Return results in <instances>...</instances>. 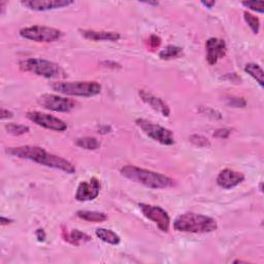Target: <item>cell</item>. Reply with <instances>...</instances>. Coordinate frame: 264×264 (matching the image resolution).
<instances>
[{
	"instance_id": "obj_20",
	"label": "cell",
	"mask_w": 264,
	"mask_h": 264,
	"mask_svg": "<svg viewBox=\"0 0 264 264\" xmlns=\"http://www.w3.org/2000/svg\"><path fill=\"white\" fill-rule=\"evenodd\" d=\"M64 238L66 242L75 246H79L82 243L90 242V240L92 239L88 235L84 234V232L77 229H73L71 232H66V235L64 236Z\"/></svg>"
},
{
	"instance_id": "obj_7",
	"label": "cell",
	"mask_w": 264,
	"mask_h": 264,
	"mask_svg": "<svg viewBox=\"0 0 264 264\" xmlns=\"http://www.w3.org/2000/svg\"><path fill=\"white\" fill-rule=\"evenodd\" d=\"M20 35L28 41L49 44L59 41L63 36V32L56 28L34 25L22 28L20 30Z\"/></svg>"
},
{
	"instance_id": "obj_10",
	"label": "cell",
	"mask_w": 264,
	"mask_h": 264,
	"mask_svg": "<svg viewBox=\"0 0 264 264\" xmlns=\"http://www.w3.org/2000/svg\"><path fill=\"white\" fill-rule=\"evenodd\" d=\"M26 117L31 122L36 124L37 126L45 129L58 132H63L67 130V124L64 121H62L61 119L50 114H45L37 111H30L27 112Z\"/></svg>"
},
{
	"instance_id": "obj_14",
	"label": "cell",
	"mask_w": 264,
	"mask_h": 264,
	"mask_svg": "<svg viewBox=\"0 0 264 264\" xmlns=\"http://www.w3.org/2000/svg\"><path fill=\"white\" fill-rule=\"evenodd\" d=\"M244 181H245L244 174L230 168H225L221 170L216 180L217 185H218L219 187L226 190L235 188L236 186L242 184Z\"/></svg>"
},
{
	"instance_id": "obj_25",
	"label": "cell",
	"mask_w": 264,
	"mask_h": 264,
	"mask_svg": "<svg viewBox=\"0 0 264 264\" xmlns=\"http://www.w3.org/2000/svg\"><path fill=\"white\" fill-rule=\"evenodd\" d=\"M189 141L192 145H194L197 147H211V142L208 139L200 134H193L189 137Z\"/></svg>"
},
{
	"instance_id": "obj_31",
	"label": "cell",
	"mask_w": 264,
	"mask_h": 264,
	"mask_svg": "<svg viewBox=\"0 0 264 264\" xmlns=\"http://www.w3.org/2000/svg\"><path fill=\"white\" fill-rule=\"evenodd\" d=\"M1 114H0V118H1V120H5V119H11L14 117V114L13 112L6 110V108L2 107L1 108V112H0Z\"/></svg>"
},
{
	"instance_id": "obj_28",
	"label": "cell",
	"mask_w": 264,
	"mask_h": 264,
	"mask_svg": "<svg viewBox=\"0 0 264 264\" xmlns=\"http://www.w3.org/2000/svg\"><path fill=\"white\" fill-rule=\"evenodd\" d=\"M227 103H228V105H230L232 107H235V108H239V107L243 108L247 105V102L243 97H231V98L227 99Z\"/></svg>"
},
{
	"instance_id": "obj_5",
	"label": "cell",
	"mask_w": 264,
	"mask_h": 264,
	"mask_svg": "<svg viewBox=\"0 0 264 264\" xmlns=\"http://www.w3.org/2000/svg\"><path fill=\"white\" fill-rule=\"evenodd\" d=\"M51 88L60 94L79 97H94L102 92V85L98 82H55Z\"/></svg>"
},
{
	"instance_id": "obj_37",
	"label": "cell",
	"mask_w": 264,
	"mask_h": 264,
	"mask_svg": "<svg viewBox=\"0 0 264 264\" xmlns=\"http://www.w3.org/2000/svg\"><path fill=\"white\" fill-rule=\"evenodd\" d=\"M145 4H149V5H159V2H156V1H155V2H151V1H149V2H144Z\"/></svg>"
},
{
	"instance_id": "obj_1",
	"label": "cell",
	"mask_w": 264,
	"mask_h": 264,
	"mask_svg": "<svg viewBox=\"0 0 264 264\" xmlns=\"http://www.w3.org/2000/svg\"><path fill=\"white\" fill-rule=\"evenodd\" d=\"M6 153H9L12 156L18 157L21 159H26L29 161H33L38 164L59 169L61 172H64L68 175H73L75 173V167L72 162L62 158L57 155L51 154L46 152L44 147L37 146H21L9 147L6 150Z\"/></svg>"
},
{
	"instance_id": "obj_36",
	"label": "cell",
	"mask_w": 264,
	"mask_h": 264,
	"mask_svg": "<svg viewBox=\"0 0 264 264\" xmlns=\"http://www.w3.org/2000/svg\"><path fill=\"white\" fill-rule=\"evenodd\" d=\"M13 222H14V220H12V219L5 218V217H1V225H2V226H4V225L12 224Z\"/></svg>"
},
{
	"instance_id": "obj_23",
	"label": "cell",
	"mask_w": 264,
	"mask_h": 264,
	"mask_svg": "<svg viewBox=\"0 0 264 264\" xmlns=\"http://www.w3.org/2000/svg\"><path fill=\"white\" fill-rule=\"evenodd\" d=\"M4 128L7 133H10L14 136H20L25 133H28L30 131V128L28 126L22 125V124H15V123H7L4 125Z\"/></svg>"
},
{
	"instance_id": "obj_24",
	"label": "cell",
	"mask_w": 264,
	"mask_h": 264,
	"mask_svg": "<svg viewBox=\"0 0 264 264\" xmlns=\"http://www.w3.org/2000/svg\"><path fill=\"white\" fill-rule=\"evenodd\" d=\"M244 19L246 21V23L251 28V30L253 31L254 34H258L259 30H260V21L259 19L254 15L253 14L249 13V12H245L244 13Z\"/></svg>"
},
{
	"instance_id": "obj_15",
	"label": "cell",
	"mask_w": 264,
	"mask_h": 264,
	"mask_svg": "<svg viewBox=\"0 0 264 264\" xmlns=\"http://www.w3.org/2000/svg\"><path fill=\"white\" fill-rule=\"evenodd\" d=\"M138 95L145 103H147L149 106H151L154 111L158 112L161 114L163 117H169L170 116V107L168 104L164 102V100L161 99L160 97L154 95L153 93L147 92L146 90H139Z\"/></svg>"
},
{
	"instance_id": "obj_2",
	"label": "cell",
	"mask_w": 264,
	"mask_h": 264,
	"mask_svg": "<svg viewBox=\"0 0 264 264\" xmlns=\"http://www.w3.org/2000/svg\"><path fill=\"white\" fill-rule=\"evenodd\" d=\"M121 175L127 180L141 184L151 189H165L173 187L175 181L169 176L153 170L145 169L134 165H125L121 168Z\"/></svg>"
},
{
	"instance_id": "obj_18",
	"label": "cell",
	"mask_w": 264,
	"mask_h": 264,
	"mask_svg": "<svg viewBox=\"0 0 264 264\" xmlns=\"http://www.w3.org/2000/svg\"><path fill=\"white\" fill-rule=\"evenodd\" d=\"M76 217L91 223H102L107 220V216L104 213L95 211H77Z\"/></svg>"
},
{
	"instance_id": "obj_29",
	"label": "cell",
	"mask_w": 264,
	"mask_h": 264,
	"mask_svg": "<svg viewBox=\"0 0 264 264\" xmlns=\"http://www.w3.org/2000/svg\"><path fill=\"white\" fill-rule=\"evenodd\" d=\"M231 129L230 128H220V129H217L215 131L214 133V136L217 137V138H228L229 135L231 134Z\"/></svg>"
},
{
	"instance_id": "obj_9",
	"label": "cell",
	"mask_w": 264,
	"mask_h": 264,
	"mask_svg": "<svg viewBox=\"0 0 264 264\" xmlns=\"http://www.w3.org/2000/svg\"><path fill=\"white\" fill-rule=\"evenodd\" d=\"M139 209L147 219L154 222L162 232H169L170 217L168 213L158 205L139 204Z\"/></svg>"
},
{
	"instance_id": "obj_4",
	"label": "cell",
	"mask_w": 264,
	"mask_h": 264,
	"mask_svg": "<svg viewBox=\"0 0 264 264\" xmlns=\"http://www.w3.org/2000/svg\"><path fill=\"white\" fill-rule=\"evenodd\" d=\"M19 67L23 72L34 73L38 76L45 77V79L62 80L67 76L64 69L59 64L41 58H29L22 60L19 62Z\"/></svg>"
},
{
	"instance_id": "obj_17",
	"label": "cell",
	"mask_w": 264,
	"mask_h": 264,
	"mask_svg": "<svg viewBox=\"0 0 264 264\" xmlns=\"http://www.w3.org/2000/svg\"><path fill=\"white\" fill-rule=\"evenodd\" d=\"M96 236L103 240V243L110 244L113 246H117L120 244L121 238L120 236L116 234L115 231L111 230V229H106V228H97L95 231Z\"/></svg>"
},
{
	"instance_id": "obj_13",
	"label": "cell",
	"mask_w": 264,
	"mask_h": 264,
	"mask_svg": "<svg viewBox=\"0 0 264 264\" xmlns=\"http://www.w3.org/2000/svg\"><path fill=\"white\" fill-rule=\"evenodd\" d=\"M206 61L209 65L217 64L220 59L226 56L227 44L221 38L211 37L205 43Z\"/></svg>"
},
{
	"instance_id": "obj_3",
	"label": "cell",
	"mask_w": 264,
	"mask_h": 264,
	"mask_svg": "<svg viewBox=\"0 0 264 264\" xmlns=\"http://www.w3.org/2000/svg\"><path fill=\"white\" fill-rule=\"evenodd\" d=\"M174 228L185 234H209L218 228V223L211 217L196 213H185L174 221Z\"/></svg>"
},
{
	"instance_id": "obj_21",
	"label": "cell",
	"mask_w": 264,
	"mask_h": 264,
	"mask_svg": "<svg viewBox=\"0 0 264 264\" xmlns=\"http://www.w3.org/2000/svg\"><path fill=\"white\" fill-rule=\"evenodd\" d=\"M183 55V49L180 46L169 44L165 46L164 49L161 50L159 53V58L161 60H172L180 58Z\"/></svg>"
},
{
	"instance_id": "obj_27",
	"label": "cell",
	"mask_w": 264,
	"mask_h": 264,
	"mask_svg": "<svg viewBox=\"0 0 264 264\" xmlns=\"http://www.w3.org/2000/svg\"><path fill=\"white\" fill-rule=\"evenodd\" d=\"M242 4L253 12L262 14L264 12V2L263 1H243Z\"/></svg>"
},
{
	"instance_id": "obj_35",
	"label": "cell",
	"mask_w": 264,
	"mask_h": 264,
	"mask_svg": "<svg viewBox=\"0 0 264 264\" xmlns=\"http://www.w3.org/2000/svg\"><path fill=\"white\" fill-rule=\"evenodd\" d=\"M201 4L205 6L206 9H213V7L216 5V1H201Z\"/></svg>"
},
{
	"instance_id": "obj_16",
	"label": "cell",
	"mask_w": 264,
	"mask_h": 264,
	"mask_svg": "<svg viewBox=\"0 0 264 264\" xmlns=\"http://www.w3.org/2000/svg\"><path fill=\"white\" fill-rule=\"evenodd\" d=\"M83 37L93 42H118L121 34L114 31H96V30H80Z\"/></svg>"
},
{
	"instance_id": "obj_30",
	"label": "cell",
	"mask_w": 264,
	"mask_h": 264,
	"mask_svg": "<svg viewBox=\"0 0 264 264\" xmlns=\"http://www.w3.org/2000/svg\"><path fill=\"white\" fill-rule=\"evenodd\" d=\"M161 44V38L157 35H151L149 38V45L151 46V49H157L159 48V45Z\"/></svg>"
},
{
	"instance_id": "obj_6",
	"label": "cell",
	"mask_w": 264,
	"mask_h": 264,
	"mask_svg": "<svg viewBox=\"0 0 264 264\" xmlns=\"http://www.w3.org/2000/svg\"><path fill=\"white\" fill-rule=\"evenodd\" d=\"M136 126L141 129L144 133L163 146H173L176 143L174 132L165 127L160 126L146 119H136Z\"/></svg>"
},
{
	"instance_id": "obj_19",
	"label": "cell",
	"mask_w": 264,
	"mask_h": 264,
	"mask_svg": "<svg viewBox=\"0 0 264 264\" xmlns=\"http://www.w3.org/2000/svg\"><path fill=\"white\" fill-rule=\"evenodd\" d=\"M245 73H247L250 76H252L253 79L259 84V86L263 88L264 86V73L262 68L259 64L257 63H248L245 66Z\"/></svg>"
},
{
	"instance_id": "obj_12",
	"label": "cell",
	"mask_w": 264,
	"mask_h": 264,
	"mask_svg": "<svg viewBox=\"0 0 264 264\" xmlns=\"http://www.w3.org/2000/svg\"><path fill=\"white\" fill-rule=\"evenodd\" d=\"M74 2L72 0H23L21 4L34 12H48L63 9Z\"/></svg>"
},
{
	"instance_id": "obj_22",
	"label": "cell",
	"mask_w": 264,
	"mask_h": 264,
	"mask_svg": "<svg viewBox=\"0 0 264 264\" xmlns=\"http://www.w3.org/2000/svg\"><path fill=\"white\" fill-rule=\"evenodd\" d=\"M75 145L77 147H82L84 150L87 151H95L99 149L100 143L97 141V138L95 137H91V136H86V137H81L77 138Z\"/></svg>"
},
{
	"instance_id": "obj_8",
	"label": "cell",
	"mask_w": 264,
	"mask_h": 264,
	"mask_svg": "<svg viewBox=\"0 0 264 264\" xmlns=\"http://www.w3.org/2000/svg\"><path fill=\"white\" fill-rule=\"evenodd\" d=\"M37 103L45 110L56 113H69L75 106L73 100L56 94H43L38 97Z\"/></svg>"
},
{
	"instance_id": "obj_26",
	"label": "cell",
	"mask_w": 264,
	"mask_h": 264,
	"mask_svg": "<svg viewBox=\"0 0 264 264\" xmlns=\"http://www.w3.org/2000/svg\"><path fill=\"white\" fill-rule=\"evenodd\" d=\"M199 113L201 115L206 116V117L212 118V119H217V120L222 119V114L220 112H218V111L214 110V108H212V107H203V106H201L199 108Z\"/></svg>"
},
{
	"instance_id": "obj_33",
	"label": "cell",
	"mask_w": 264,
	"mask_h": 264,
	"mask_svg": "<svg viewBox=\"0 0 264 264\" xmlns=\"http://www.w3.org/2000/svg\"><path fill=\"white\" fill-rule=\"evenodd\" d=\"M103 65H104L105 67H108V68H113V69L121 68V65L118 64V63H116V62H114V61H103Z\"/></svg>"
},
{
	"instance_id": "obj_11",
	"label": "cell",
	"mask_w": 264,
	"mask_h": 264,
	"mask_svg": "<svg viewBox=\"0 0 264 264\" xmlns=\"http://www.w3.org/2000/svg\"><path fill=\"white\" fill-rule=\"evenodd\" d=\"M102 183L96 177H91L88 181H83L77 186L75 192V199L81 203L94 200L98 197Z\"/></svg>"
},
{
	"instance_id": "obj_34",
	"label": "cell",
	"mask_w": 264,
	"mask_h": 264,
	"mask_svg": "<svg viewBox=\"0 0 264 264\" xmlns=\"http://www.w3.org/2000/svg\"><path fill=\"white\" fill-rule=\"evenodd\" d=\"M224 79H228L229 81H232V82H238V81H240V77H238L236 75V73H228L226 76L224 77Z\"/></svg>"
},
{
	"instance_id": "obj_32",
	"label": "cell",
	"mask_w": 264,
	"mask_h": 264,
	"mask_svg": "<svg viewBox=\"0 0 264 264\" xmlns=\"http://www.w3.org/2000/svg\"><path fill=\"white\" fill-rule=\"evenodd\" d=\"M35 236H36V238H37L38 242H44V239H45V237H46L44 230L42 229V228L37 229V230L35 231Z\"/></svg>"
}]
</instances>
